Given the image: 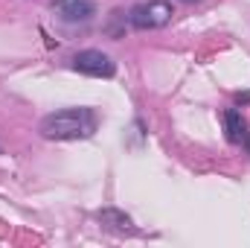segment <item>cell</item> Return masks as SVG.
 <instances>
[{
    "mask_svg": "<svg viewBox=\"0 0 250 248\" xmlns=\"http://www.w3.org/2000/svg\"><path fill=\"white\" fill-rule=\"evenodd\" d=\"M53 9L59 12L64 24H87L96 15V3L93 0H56Z\"/></svg>",
    "mask_w": 250,
    "mask_h": 248,
    "instance_id": "obj_4",
    "label": "cell"
},
{
    "mask_svg": "<svg viewBox=\"0 0 250 248\" xmlns=\"http://www.w3.org/2000/svg\"><path fill=\"white\" fill-rule=\"evenodd\" d=\"M172 3L169 0H148V3H137L128 12V24L134 29H163L172 21Z\"/></svg>",
    "mask_w": 250,
    "mask_h": 248,
    "instance_id": "obj_2",
    "label": "cell"
},
{
    "mask_svg": "<svg viewBox=\"0 0 250 248\" xmlns=\"http://www.w3.org/2000/svg\"><path fill=\"white\" fill-rule=\"evenodd\" d=\"M99 222H102V225H108V228H114V231H131V228H134L131 216H125L123 210H114V207L99 210Z\"/></svg>",
    "mask_w": 250,
    "mask_h": 248,
    "instance_id": "obj_6",
    "label": "cell"
},
{
    "mask_svg": "<svg viewBox=\"0 0 250 248\" xmlns=\"http://www.w3.org/2000/svg\"><path fill=\"white\" fill-rule=\"evenodd\" d=\"M236 102H250V91L248 94H236Z\"/></svg>",
    "mask_w": 250,
    "mask_h": 248,
    "instance_id": "obj_7",
    "label": "cell"
},
{
    "mask_svg": "<svg viewBox=\"0 0 250 248\" xmlns=\"http://www.w3.org/2000/svg\"><path fill=\"white\" fill-rule=\"evenodd\" d=\"M96 131L93 108H64L41 120V134L47 140H84Z\"/></svg>",
    "mask_w": 250,
    "mask_h": 248,
    "instance_id": "obj_1",
    "label": "cell"
},
{
    "mask_svg": "<svg viewBox=\"0 0 250 248\" xmlns=\"http://www.w3.org/2000/svg\"><path fill=\"white\" fill-rule=\"evenodd\" d=\"M73 67L84 76H96V79H111L117 73V64L108 53L102 50H82L73 56Z\"/></svg>",
    "mask_w": 250,
    "mask_h": 248,
    "instance_id": "obj_3",
    "label": "cell"
},
{
    "mask_svg": "<svg viewBox=\"0 0 250 248\" xmlns=\"http://www.w3.org/2000/svg\"><path fill=\"white\" fill-rule=\"evenodd\" d=\"M184 3H195V0H184Z\"/></svg>",
    "mask_w": 250,
    "mask_h": 248,
    "instance_id": "obj_9",
    "label": "cell"
},
{
    "mask_svg": "<svg viewBox=\"0 0 250 248\" xmlns=\"http://www.w3.org/2000/svg\"><path fill=\"white\" fill-rule=\"evenodd\" d=\"M221 120H224V134H227V140H230V143H245V134H248V120L242 117V111L227 108V111L221 114Z\"/></svg>",
    "mask_w": 250,
    "mask_h": 248,
    "instance_id": "obj_5",
    "label": "cell"
},
{
    "mask_svg": "<svg viewBox=\"0 0 250 248\" xmlns=\"http://www.w3.org/2000/svg\"><path fill=\"white\" fill-rule=\"evenodd\" d=\"M245 146H248V152H250V128H248V134H245Z\"/></svg>",
    "mask_w": 250,
    "mask_h": 248,
    "instance_id": "obj_8",
    "label": "cell"
}]
</instances>
